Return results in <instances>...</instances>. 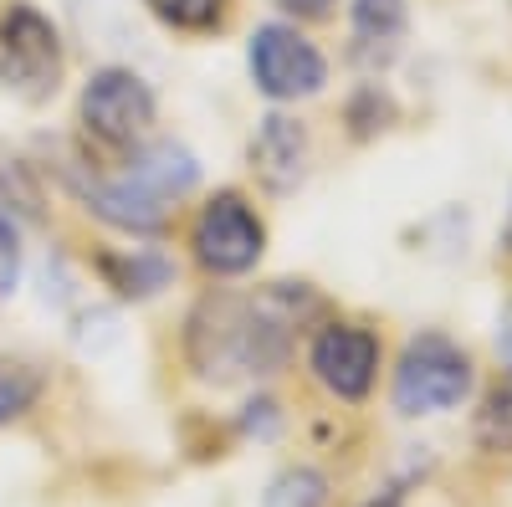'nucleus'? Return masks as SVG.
<instances>
[{
	"mask_svg": "<svg viewBox=\"0 0 512 507\" xmlns=\"http://www.w3.org/2000/svg\"><path fill=\"white\" fill-rule=\"evenodd\" d=\"M62 82H67L62 26L31 0H6L0 6V88L26 108H41L62 93Z\"/></svg>",
	"mask_w": 512,
	"mask_h": 507,
	"instance_id": "6",
	"label": "nucleus"
},
{
	"mask_svg": "<svg viewBox=\"0 0 512 507\" xmlns=\"http://www.w3.org/2000/svg\"><path fill=\"white\" fill-rule=\"evenodd\" d=\"M246 77L272 108H297L328 93V52L297 21H262L246 36Z\"/></svg>",
	"mask_w": 512,
	"mask_h": 507,
	"instance_id": "7",
	"label": "nucleus"
},
{
	"mask_svg": "<svg viewBox=\"0 0 512 507\" xmlns=\"http://www.w3.org/2000/svg\"><path fill=\"white\" fill-rule=\"evenodd\" d=\"M477 390V364L451 333L425 328L410 333L405 349L395 359L390 374V405L405 420H425V415H451L472 400Z\"/></svg>",
	"mask_w": 512,
	"mask_h": 507,
	"instance_id": "4",
	"label": "nucleus"
},
{
	"mask_svg": "<svg viewBox=\"0 0 512 507\" xmlns=\"http://www.w3.org/2000/svg\"><path fill=\"white\" fill-rule=\"evenodd\" d=\"M77 134H82V149L98 159H123L144 139H154L159 93L149 88V77L123 62L93 67L77 88Z\"/></svg>",
	"mask_w": 512,
	"mask_h": 507,
	"instance_id": "2",
	"label": "nucleus"
},
{
	"mask_svg": "<svg viewBox=\"0 0 512 507\" xmlns=\"http://www.w3.org/2000/svg\"><path fill=\"white\" fill-rule=\"evenodd\" d=\"M395 123H400V103H395V93L384 88L379 77H364L359 88L344 98V129H349L354 144H369L379 134H390Z\"/></svg>",
	"mask_w": 512,
	"mask_h": 507,
	"instance_id": "14",
	"label": "nucleus"
},
{
	"mask_svg": "<svg viewBox=\"0 0 512 507\" xmlns=\"http://www.w3.org/2000/svg\"><path fill=\"white\" fill-rule=\"evenodd\" d=\"M323 318L313 282H262V287H205L185 318V364L210 385L272 379L292 364L297 338Z\"/></svg>",
	"mask_w": 512,
	"mask_h": 507,
	"instance_id": "1",
	"label": "nucleus"
},
{
	"mask_svg": "<svg viewBox=\"0 0 512 507\" xmlns=\"http://www.w3.org/2000/svg\"><path fill=\"white\" fill-rule=\"evenodd\" d=\"M497 359H502L507 374H512V303H507V313L497 318Z\"/></svg>",
	"mask_w": 512,
	"mask_h": 507,
	"instance_id": "22",
	"label": "nucleus"
},
{
	"mask_svg": "<svg viewBox=\"0 0 512 507\" xmlns=\"http://www.w3.org/2000/svg\"><path fill=\"white\" fill-rule=\"evenodd\" d=\"M21 277H26V246H21V221H11L0 210V303L21 292Z\"/></svg>",
	"mask_w": 512,
	"mask_h": 507,
	"instance_id": "19",
	"label": "nucleus"
},
{
	"mask_svg": "<svg viewBox=\"0 0 512 507\" xmlns=\"http://www.w3.org/2000/svg\"><path fill=\"white\" fill-rule=\"evenodd\" d=\"M364 507H405V497L400 492H384V497H369Z\"/></svg>",
	"mask_w": 512,
	"mask_h": 507,
	"instance_id": "24",
	"label": "nucleus"
},
{
	"mask_svg": "<svg viewBox=\"0 0 512 507\" xmlns=\"http://www.w3.org/2000/svg\"><path fill=\"white\" fill-rule=\"evenodd\" d=\"M410 36V0H349V62L379 77Z\"/></svg>",
	"mask_w": 512,
	"mask_h": 507,
	"instance_id": "11",
	"label": "nucleus"
},
{
	"mask_svg": "<svg viewBox=\"0 0 512 507\" xmlns=\"http://www.w3.org/2000/svg\"><path fill=\"white\" fill-rule=\"evenodd\" d=\"M472 441L487 456H512V374L482 395L477 420H472Z\"/></svg>",
	"mask_w": 512,
	"mask_h": 507,
	"instance_id": "17",
	"label": "nucleus"
},
{
	"mask_svg": "<svg viewBox=\"0 0 512 507\" xmlns=\"http://www.w3.org/2000/svg\"><path fill=\"white\" fill-rule=\"evenodd\" d=\"M502 257H512V200H507V221H502Z\"/></svg>",
	"mask_w": 512,
	"mask_h": 507,
	"instance_id": "23",
	"label": "nucleus"
},
{
	"mask_svg": "<svg viewBox=\"0 0 512 507\" xmlns=\"http://www.w3.org/2000/svg\"><path fill=\"white\" fill-rule=\"evenodd\" d=\"M47 169L88 216H98L108 231H118L128 241H164L169 226H175V205L149 195L123 164L103 169V159L88 149H57V159Z\"/></svg>",
	"mask_w": 512,
	"mask_h": 507,
	"instance_id": "3",
	"label": "nucleus"
},
{
	"mask_svg": "<svg viewBox=\"0 0 512 507\" xmlns=\"http://www.w3.org/2000/svg\"><path fill=\"white\" fill-rule=\"evenodd\" d=\"M379 364H384V344L369 323H354V318H318L313 323L308 374L333 400H344V405L369 400L379 385Z\"/></svg>",
	"mask_w": 512,
	"mask_h": 507,
	"instance_id": "8",
	"label": "nucleus"
},
{
	"mask_svg": "<svg viewBox=\"0 0 512 507\" xmlns=\"http://www.w3.org/2000/svg\"><path fill=\"white\" fill-rule=\"evenodd\" d=\"M88 272L108 287L113 303H154L180 282V262L159 246H93Z\"/></svg>",
	"mask_w": 512,
	"mask_h": 507,
	"instance_id": "10",
	"label": "nucleus"
},
{
	"mask_svg": "<svg viewBox=\"0 0 512 507\" xmlns=\"http://www.w3.org/2000/svg\"><path fill=\"white\" fill-rule=\"evenodd\" d=\"M262 507H328V477L308 461H292L267 482Z\"/></svg>",
	"mask_w": 512,
	"mask_h": 507,
	"instance_id": "18",
	"label": "nucleus"
},
{
	"mask_svg": "<svg viewBox=\"0 0 512 507\" xmlns=\"http://www.w3.org/2000/svg\"><path fill=\"white\" fill-rule=\"evenodd\" d=\"M241 436H256V441H277V431H282V405L277 400H267V395H256V400H246L241 405Z\"/></svg>",
	"mask_w": 512,
	"mask_h": 507,
	"instance_id": "20",
	"label": "nucleus"
},
{
	"mask_svg": "<svg viewBox=\"0 0 512 507\" xmlns=\"http://www.w3.org/2000/svg\"><path fill=\"white\" fill-rule=\"evenodd\" d=\"M246 169L272 200H287L313 175V134L292 108H267L246 139Z\"/></svg>",
	"mask_w": 512,
	"mask_h": 507,
	"instance_id": "9",
	"label": "nucleus"
},
{
	"mask_svg": "<svg viewBox=\"0 0 512 507\" xmlns=\"http://www.w3.org/2000/svg\"><path fill=\"white\" fill-rule=\"evenodd\" d=\"M344 0H277V16L282 21H297V26H323L338 16Z\"/></svg>",
	"mask_w": 512,
	"mask_h": 507,
	"instance_id": "21",
	"label": "nucleus"
},
{
	"mask_svg": "<svg viewBox=\"0 0 512 507\" xmlns=\"http://www.w3.org/2000/svg\"><path fill=\"white\" fill-rule=\"evenodd\" d=\"M41 395H47V369L31 359H16V354H0V426L31 415Z\"/></svg>",
	"mask_w": 512,
	"mask_h": 507,
	"instance_id": "15",
	"label": "nucleus"
},
{
	"mask_svg": "<svg viewBox=\"0 0 512 507\" xmlns=\"http://www.w3.org/2000/svg\"><path fill=\"white\" fill-rule=\"evenodd\" d=\"M113 164H123L149 195H159L164 205H175V210H180V200H190L200 190V159H195V149L180 144V139H164V134L144 139L134 154H123Z\"/></svg>",
	"mask_w": 512,
	"mask_h": 507,
	"instance_id": "12",
	"label": "nucleus"
},
{
	"mask_svg": "<svg viewBox=\"0 0 512 507\" xmlns=\"http://www.w3.org/2000/svg\"><path fill=\"white\" fill-rule=\"evenodd\" d=\"M0 210L21 226H47V190L36 180V164L0 149Z\"/></svg>",
	"mask_w": 512,
	"mask_h": 507,
	"instance_id": "13",
	"label": "nucleus"
},
{
	"mask_svg": "<svg viewBox=\"0 0 512 507\" xmlns=\"http://www.w3.org/2000/svg\"><path fill=\"white\" fill-rule=\"evenodd\" d=\"M185 246H190V262L210 282H241L267 257V221H262V210L251 205L246 190L221 185L195 205Z\"/></svg>",
	"mask_w": 512,
	"mask_h": 507,
	"instance_id": "5",
	"label": "nucleus"
},
{
	"mask_svg": "<svg viewBox=\"0 0 512 507\" xmlns=\"http://www.w3.org/2000/svg\"><path fill=\"white\" fill-rule=\"evenodd\" d=\"M139 6L180 36H216L231 16V0H139Z\"/></svg>",
	"mask_w": 512,
	"mask_h": 507,
	"instance_id": "16",
	"label": "nucleus"
}]
</instances>
